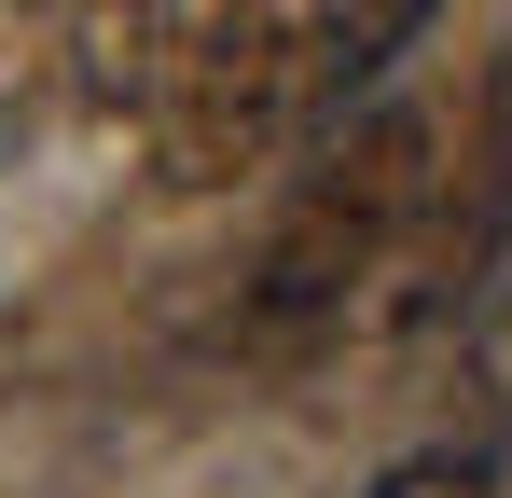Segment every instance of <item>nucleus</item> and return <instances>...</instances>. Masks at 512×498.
<instances>
[{
  "mask_svg": "<svg viewBox=\"0 0 512 498\" xmlns=\"http://www.w3.org/2000/svg\"><path fill=\"white\" fill-rule=\"evenodd\" d=\"M443 139H457V111H429V97L360 111L333 153L291 180V208H277V236H263V263H250L236 332H250V346H305V332H346V319H360V291L388 277L402 222L429 208Z\"/></svg>",
  "mask_w": 512,
  "mask_h": 498,
  "instance_id": "1",
  "label": "nucleus"
},
{
  "mask_svg": "<svg viewBox=\"0 0 512 498\" xmlns=\"http://www.w3.org/2000/svg\"><path fill=\"white\" fill-rule=\"evenodd\" d=\"M346 111L333 83V0H236V28L208 42V70L153 111V194L194 208V194H236L291 139H319Z\"/></svg>",
  "mask_w": 512,
  "mask_h": 498,
  "instance_id": "2",
  "label": "nucleus"
},
{
  "mask_svg": "<svg viewBox=\"0 0 512 498\" xmlns=\"http://www.w3.org/2000/svg\"><path fill=\"white\" fill-rule=\"evenodd\" d=\"M499 249H512V56L485 70L471 125L443 139V166H429V208L402 222L388 277L360 291V332H374V346H429V332H457L471 305H485Z\"/></svg>",
  "mask_w": 512,
  "mask_h": 498,
  "instance_id": "3",
  "label": "nucleus"
},
{
  "mask_svg": "<svg viewBox=\"0 0 512 498\" xmlns=\"http://www.w3.org/2000/svg\"><path fill=\"white\" fill-rule=\"evenodd\" d=\"M222 28H236V0H70V97L84 111H167Z\"/></svg>",
  "mask_w": 512,
  "mask_h": 498,
  "instance_id": "4",
  "label": "nucleus"
},
{
  "mask_svg": "<svg viewBox=\"0 0 512 498\" xmlns=\"http://www.w3.org/2000/svg\"><path fill=\"white\" fill-rule=\"evenodd\" d=\"M374 498H499V457H485V443H429V457H402Z\"/></svg>",
  "mask_w": 512,
  "mask_h": 498,
  "instance_id": "5",
  "label": "nucleus"
}]
</instances>
